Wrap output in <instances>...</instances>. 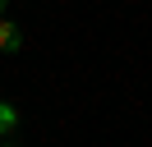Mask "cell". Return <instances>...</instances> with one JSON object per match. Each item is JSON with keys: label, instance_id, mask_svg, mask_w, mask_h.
<instances>
[{"label": "cell", "instance_id": "1", "mask_svg": "<svg viewBox=\"0 0 152 147\" xmlns=\"http://www.w3.org/2000/svg\"><path fill=\"white\" fill-rule=\"evenodd\" d=\"M19 41H23V32L10 23V18H0V51H19Z\"/></svg>", "mask_w": 152, "mask_h": 147}, {"label": "cell", "instance_id": "2", "mask_svg": "<svg viewBox=\"0 0 152 147\" xmlns=\"http://www.w3.org/2000/svg\"><path fill=\"white\" fill-rule=\"evenodd\" d=\"M14 129V106H0V133H10Z\"/></svg>", "mask_w": 152, "mask_h": 147}, {"label": "cell", "instance_id": "3", "mask_svg": "<svg viewBox=\"0 0 152 147\" xmlns=\"http://www.w3.org/2000/svg\"><path fill=\"white\" fill-rule=\"evenodd\" d=\"M0 9H5V0H0Z\"/></svg>", "mask_w": 152, "mask_h": 147}]
</instances>
